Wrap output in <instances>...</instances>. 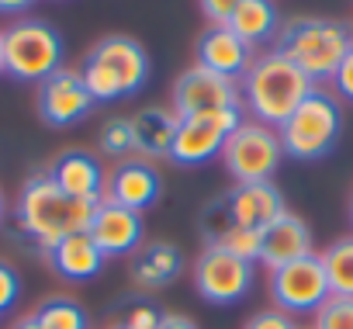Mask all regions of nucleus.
Returning <instances> with one entry per match:
<instances>
[{"mask_svg": "<svg viewBox=\"0 0 353 329\" xmlns=\"http://www.w3.org/2000/svg\"><path fill=\"white\" fill-rule=\"evenodd\" d=\"M94 201H77L70 195H63L52 177L46 170L32 174L18 195L14 205V222L21 229V236H28L42 253L52 250L59 239L73 236V232H87L90 219H94Z\"/></svg>", "mask_w": 353, "mask_h": 329, "instance_id": "obj_1", "label": "nucleus"}, {"mask_svg": "<svg viewBox=\"0 0 353 329\" xmlns=\"http://www.w3.org/2000/svg\"><path fill=\"white\" fill-rule=\"evenodd\" d=\"M312 90L315 83L274 49L256 52V59L239 80L243 108L253 114V121L270 125V128H281Z\"/></svg>", "mask_w": 353, "mask_h": 329, "instance_id": "obj_2", "label": "nucleus"}, {"mask_svg": "<svg viewBox=\"0 0 353 329\" xmlns=\"http://www.w3.org/2000/svg\"><path fill=\"white\" fill-rule=\"evenodd\" d=\"M353 49L350 25L336 18H288L274 39V52L294 63L312 83L332 80L343 56Z\"/></svg>", "mask_w": 353, "mask_h": 329, "instance_id": "obj_3", "label": "nucleus"}, {"mask_svg": "<svg viewBox=\"0 0 353 329\" xmlns=\"http://www.w3.org/2000/svg\"><path fill=\"white\" fill-rule=\"evenodd\" d=\"M80 77L94 101L132 97L149 80V52L128 35H108L83 56Z\"/></svg>", "mask_w": 353, "mask_h": 329, "instance_id": "obj_4", "label": "nucleus"}, {"mask_svg": "<svg viewBox=\"0 0 353 329\" xmlns=\"http://www.w3.org/2000/svg\"><path fill=\"white\" fill-rule=\"evenodd\" d=\"M343 135V108H339V97L329 94V90H312L298 111L277 128V139H281V149L284 156L291 159H301V163H315L322 156L332 152V146L339 142Z\"/></svg>", "mask_w": 353, "mask_h": 329, "instance_id": "obj_5", "label": "nucleus"}, {"mask_svg": "<svg viewBox=\"0 0 353 329\" xmlns=\"http://www.w3.org/2000/svg\"><path fill=\"white\" fill-rule=\"evenodd\" d=\"M63 35L35 18H21L4 32V66L8 77L25 83H42L56 70H63Z\"/></svg>", "mask_w": 353, "mask_h": 329, "instance_id": "obj_6", "label": "nucleus"}, {"mask_svg": "<svg viewBox=\"0 0 353 329\" xmlns=\"http://www.w3.org/2000/svg\"><path fill=\"white\" fill-rule=\"evenodd\" d=\"M281 139H277V128L270 125H260V121H243L225 149H222V163L236 184H263L274 177V170L281 167Z\"/></svg>", "mask_w": 353, "mask_h": 329, "instance_id": "obj_7", "label": "nucleus"}, {"mask_svg": "<svg viewBox=\"0 0 353 329\" xmlns=\"http://www.w3.org/2000/svg\"><path fill=\"white\" fill-rule=\"evenodd\" d=\"M243 125V108H222V111H205L181 118L170 146V163L176 167H201V163L222 156L229 135Z\"/></svg>", "mask_w": 353, "mask_h": 329, "instance_id": "obj_8", "label": "nucleus"}, {"mask_svg": "<svg viewBox=\"0 0 353 329\" xmlns=\"http://www.w3.org/2000/svg\"><path fill=\"white\" fill-rule=\"evenodd\" d=\"M329 298V281L319 253H308L294 263H284L270 270V301L274 308L294 315H315V308Z\"/></svg>", "mask_w": 353, "mask_h": 329, "instance_id": "obj_9", "label": "nucleus"}, {"mask_svg": "<svg viewBox=\"0 0 353 329\" xmlns=\"http://www.w3.org/2000/svg\"><path fill=\"white\" fill-rule=\"evenodd\" d=\"M194 291L212 301V305H236L250 295L253 288V263L250 260H239L225 250H215V246H205L194 260Z\"/></svg>", "mask_w": 353, "mask_h": 329, "instance_id": "obj_10", "label": "nucleus"}, {"mask_svg": "<svg viewBox=\"0 0 353 329\" xmlns=\"http://www.w3.org/2000/svg\"><path fill=\"white\" fill-rule=\"evenodd\" d=\"M284 212H288V205H284L281 191L270 181H263V184H236L229 195H222L219 201L208 205L205 219L208 222H232V226L263 232Z\"/></svg>", "mask_w": 353, "mask_h": 329, "instance_id": "obj_11", "label": "nucleus"}, {"mask_svg": "<svg viewBox=\"0 0 353 329\" xmlns=\"http://www.w3.org/2000/svg\"><path fill=\"white\" fill-rule=\"evenodd\" d=\"M170 108L176 111V118H191V114H205V111H222V108H243L239 101V83L225 80L205 66H188L173 83V97Z\"/></svg>", "mask_w": 353, "mask_h": 329, "instance_id": "obj_12", "label": "nucleus"}, {"mask_svg": "<svg viewBox=\"0 0 353 329\" xmlns=\"http://www.w3.org/2000/svg\"><path fill=\"white\" fill-rule=\"evenodd\" d=\"M94 97L80 77V70H56L39 83V118L52 128H70L94 111Z\"/></svg>", "mask_w": 353, "mask_h": 329, "instance_id": "obj_13", "label": "nucleus"}, {"mask_svg": "<svg viewBox=\"0 0 353 329\" xmlns=\"http://www.w3.org/2000/svg\"><path fill=\"white\" fill-rule=\"evenodd\" d=\"M142 215L125 208V205H114V201H97L94 208V219H90V229L87 236L97 243V250L104 257H132L139 246H142Z\"/></svg>", "mask_w": 353, "mask_h": 329, "instance_id": "obj_14", "label": "nucleus"}, {"mask_svg": "<svg viewBox=\"0 0 353 329\" xmlns=\"http://www.w3.org/2000/svg\"><path fill=\"white\" fill-rule=\"evenodd\" d=\"M46 174L52 177V184L63 195H70L77 201H94V205L104 201L108 174L101 167V159L94 152H87V149H66V152H59L46 167Z\"/></svg>", "mask_w": 353, "mask_h": 329, "instance_id": "obj_15", "label": "nucleus"}, {"mask_svg": "<svg viewBox=\"0 0 353 329\" xmlns=\"http://www.w3.org/2000/svg\"><path fill=\"white\" fill-rule=\"evenodd\" d=\"M194 56H198V66L239 83L250 63L256 59V49H250L229 25H208L194 42Z\"/></svg>", "mask_w": 353, "mask_h": 329, "instance_id": "obj_16", "label": "nucleus"}, {"mask_svg": "<svg viewBox=\"0 0 353 329\" xmlns=\"http://www.w3.org/2000/svg\"><path fill=\"white\" fill-rule=\"evenodd\" d=\"M159 195H163V181H159V174L149 159H121L108 174V184H104L108 201L125 205L139 215L145 208H152L159 201Z\"/></svg>", "mask_w": 353, "mask_h": 329, "instance_id": "obj_17", "label": "nucleus"}, {"mask_svg": "<svg viewBox=\"0 0 353 329\" xmlns=\"http://www.w3.org/2000/svg\"><path fill=\"white\" fill-rule=\"evenodd\" d=\"M312 246H315V243H312V229H308V222L298 219L294 212H284L274 226L263 229L260 263H263L267 270H277V267H284V263H294V260L315 253Z\"/></svg>", "mask_w": 353, "mask_h": 329, "instance_id": "obj_18", "label": "nucleus"}, {"mask_svg": "<svg viewBox=\"0 0 353 329\" xmlns=\"http://www.w3.org/2000/svg\"><path fill=\"white\" fill-rule=\"evenodd\" d=\"M184 270V257L173 243L166 239H156V243H142L135 253H132V267H128V277L139 291H163L170 288Z\"/></svg>", "mask_w": 353, "mask_h": 329, "instance_id": "obj_19", "label": "nucleus"}, {"mask_svg": "<svg viewBox=\"0 0 353 329\" xmlns=\"http://www.w3.org/2000/svg\"><path fill=\"white\" fill-rule=\"evenodd\" d=\"M46 260L63 281H77L80 284V281H94L108 257L97 250V243L87 232H73V236L59 239L52 250H46Z\"/></svg>", "mask_w": 353, "mask_h": 329, "instance_id": "obj_20", "label": "nucleus"}, {"mask_svg": "<svg viewBox=\"0 0 353 329\" xmlns=\"http://www.w3.org/2000/svg\"><path fill=\"white\" fill-rule=\"evenodd\" d=\"M176 125H181V118H176L173 108H142L139 114H132V139H135L139 159L170 156Z\"/></svg>", "mask_w": 353, "mask_h": 329, "instance_id": "obj_21", "label": "nucleus"}, {"mask_svg": "<svg viewBox=\"0 0 353 329\" xmlns=\"http://www.w3.org/2000/svg\"><path fill=\"white\" fill-rule=\"evenodd\" d=\"M229 28L250 46V49H260V46H270L281 32V18H277V8L274 0H243L239 11L229 18Z\"/></svg>", "mask_w": 353, "mask_h": 329, "instance_id": "obj_22", "label": "nucleus"}, {"mask_svg": "<svg viewBox=\"0 0 353 329\" xmlns=\"http://www.w3.org/2000/svg\"><path fill=\"white\" fill-rule=\"evenodd\" d=\"M322 267H325V281H329V295L339 298H353V236L336 239L332 246H325Z\"/></svg>", "mask_w": 353, "mask_h": 329, "instance_id": "obj_23", "label": "nucleus"}, {"mask_svg": "<svg viewBox=\"0 0 353 329\" xmlns=\"http://www.w3.org/2000/svg\"><path fill=\"white\" fill-rule=\"evenodd\" d=\"M32 315L42 329H90L87 312L70 298H46Z\"/></svg>", "mask_w": 353, "mask_h": 329, "instance_id": "obj_24", "label": "nucleus"}, {"mask_svg": "<svg viewBox=\"0 0 353 329\" xmlns=\"http://www.w3.org/2000/svg\"><path fill=\"white\" fill-rule=\"evenodd\" d=\"M101 149L104 156H114V159H128L135 152V139H132V118H108L104 128H101Z\"/></svg>", "mask_w": 353, "mask_h": 329, "instance_id": "obj_25", "label": "nucleus"}, {"mask_svg": "<svg viewBox=\"0 0 353 329\" xmlns=\"http://www.w3.org/2000/svg\"><path fill=\"white\" fill-rule=\"evenodd\" d=\"M312 329H353V298L329 295V298L315 308Z\"/></svg>", "mask_w": 353, "mask_h": 329, "instance_id": "obj_26", "label": "nucleus"}, {"mask_svg": "<svg viewBox=\"0 0 353 329\" xmlns=\"http://www.w3.org/2000/svg\"><path fill=\"white\" fill-rule=\"evenodd\" d=\"M18 298H21V274L8 260H0V312L14 308Z\"/></svg>", "mask_w": 353, "mask_h": 329, "instance_id": "obj_27", "label": "nucleus"}, {"mask_svg": "<svg viewBox=\"0 0 353 329\" xmlns=\"http://www.w3.org/2000/svg\"><path fill=\"white\" fill-rule=\"evenodd\" d=\"M243 329H298V326H294V319H291L288 312H281V308H260V312H253V315L243 322Z\"/></svg>", "mask_w": 353, "mask_h": 329, "instance_id": "obj_28", "label": "nucleus"}, {"mask_svg": "<svg viewBox=\"0 0 353 329\" xmlns=\"http://www.w3.org/2000/svg\"><path fill=\"white\" fill-rule=\"evenodd\" d=\"M159 319H163V312H159L156 305L142 301V305H132L121 322H125L128 329H159Z\"/></svg>", "mask_w": 353, "mask_h": 329, "instance_id": "obj_29", "label": "nucleus"}, {"mask_svg": "<svg viewBox=\"0 0 353 329\" xmlns=\"http://www.w3.org/2000/svg\"><path fill=\"white\" fill-rule=\"evenodd\" d=\"M332 90H336V97L339 101H346V104H353V49L343 56V63L336 66V73H332Z\"/></svg>", "mask_w": 353, "mask_h": 329, "instance_id": "obj_30", "label": "nucleus"}, {"mask_svg": "<svg viewBox=\"0 0 353 329\" xmlns=\"http://www.w3.org/2000/svg\"><path fill=\"white\" fill-rule=\"evenodd\" d=\"M243 0H198L201 14L208 18V25H229V18L239 11Z\"/></svg>", "mask_w": 353, "mask_h": 329, "instance_id": "obj_31", "label": "nucleus"}, {"mask_svg": "<svg viewBox=\"0 0 353 329\" xmlns=\"http://www.w3.org/2000/svg\"><path fill=\"white\" fill-rule=\"evenodd\" d=\"M159 329H198V322L191 315H184V312H163Z\"/></svg>", "mask_w": 353, "mask_h": 329, "instance_id": "obj_32", "label": "nucleus"}, {"mask_svg": "<svg viewBox=\"0 0 353 329\" xmlns=\"http://www.w3.org/2000/svg\"><path fill=\"white\" fill-rule=\"evenodd\" d=\"M35 0H0V14H25Z\"/></svg>", "mask_w": 353, "mask_h": 329, "instance_id": "obj_33", "label": "nucleus"}, {"mask_svg": "<svg viewBox=\"0 0 353 329\" xmlns=\"http://www.w3.org/2000/svg\"><path fill=\"white\" fill-rule=\"evenodd\" d=\"M11 329H42V326L35 322V315H25V319H18V322H14Z\"/></svg>", "mask_w": 353, "mask_h": 329, "instance_id": "obj_34", "label": "nucleus"}, {"mask_svg": "<svg viewBox=\"0 0 353 329\" xmlns=\"http://www.w3.org/2000/svg\"><path fill=\"white\" fill-rule=\"evenodd\" d=\"M0 73H8V66H4V32H0Z\"/></svg>", "mask_w": 353, "mask_h": 329, "instance_id": "obj_35", "label": "nucleus"}, {"mask_svg": "<svg viewBox=\"0 0 353 329\" xmlns=\"http://www.w3.org/2000/svg\"><path fill=\"white\" fill-rule=\"evenodd\" d=\"M4 212H8V201H4V191H0V222H4Z\"/></svg>", "mask_w": 353, "mask_h": 329, "instance_id": "obj_36", "label": "nucleus"}, {"mask_svg": "<svg viewBox=\"0 0 353 329\" xmlns=\"http://www.w3.org/2000/svg\"><path fill=\"white\" fill-rule=\"evenodd\" d=\"M108 329H128V326H125V322H111Z\"/></svg>", "mask_w": 353, "mask_h": 329, "instance_id": "obj_37", "label": "nucleus"}, {"mask_svg": "<svg viewBox=\"0 0 353 329\" xmlns=\"http://www.w3.org/2000/svg\"><path fill=\"white\" fill-rule=\"evenodd\" d=\"M350 222H353V198H350Z\"/></svg>", "mask_w": 353, "mask_h": 329, "instance_id": "obj_38", "label": "nucleus"}]
</instances>
